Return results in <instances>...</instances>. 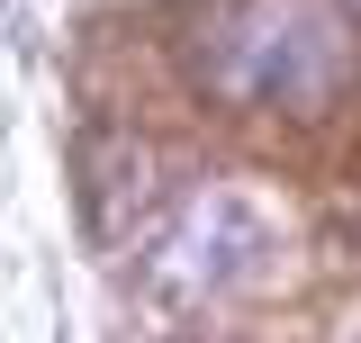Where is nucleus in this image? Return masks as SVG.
<instances>
[{"label":"nucleus","mask_w":361,"mask_h":343,"mask_svg":"<svg viewBox=\"0 0 361 343\" xmlns=\"http://www.w3.org/2000/svg\"><path fill=\"white\" fill-rule=\"evenodd\" d=\"M180 73L235 118H325L361 82L353 0H199Z\"/></svg>","instance_id":"obj_1"},{"label":"nucleus","mask_w":361,"mask_h":343,"mask_svg":"<svg viewBox=\"0 0 361 343\" xmlns=\"http://www.w3.org/2000/svg\"><path fill=\"white\" fill-rule=\"evenodd\" d=\"M289 253V217L253 181H199L145 226L135 253V289L172 316H217V307H253L280 280Z\"/></svg>","instance_id":"obj_2"},{"label":"nucleus","mask_w":361,"mask_h":343,"mask_svg":"<svg viewBox=\"0 0 361 343\" xmlns=\"http://www.w3.org/2000/svg\"><path fill=\"white\" fill-rule=\"evenodd\" d=\"M353 18H361V0H353Z\"/></svg>","instance_id":"obj_3"},{"label":"nucleus","mask_w":361,"mask_h":343,"mask_svg":"<svg viewBox=\"0 0 361 343\" xmlns=\"http://www.w3.org/2000/svg\"><path fill=\"white\" fill-rule=\"evenodd\" d=\"M353 343H361V335H353Z\"/></svg>","instance_id":"obj_4"}]
</instances>
